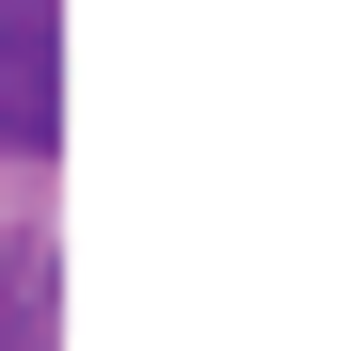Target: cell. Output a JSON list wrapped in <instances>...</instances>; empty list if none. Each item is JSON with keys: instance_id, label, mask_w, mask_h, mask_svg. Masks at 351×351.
<instances>
[{"instance_id": "1", "label": "cell", "mask_w": 351, "mask_h": 351, "mask_svg": "<svg viewBox=\"0 0 351 351\" xmlns=\"http://www.w3.org/2000/svg\"><path fill=\"white\" fill-rule=\"evenodd\" d=\"M64 128V32H48V0H0V144H48Z\"/></svg>"}, {"instance_id": "2", "label": "cell", "mask_w": 351, "mask_h": 351, "mask_svg": "<svg viewBox=\"0 0 351 351\" xmlns=\"http://www.w3.org/2000/svg\"><path fill=\"white\" fill-rule=\"evenodd\" d=\"M0 351H48V256L0 271Z\"/></svg>"}]
</instances>
